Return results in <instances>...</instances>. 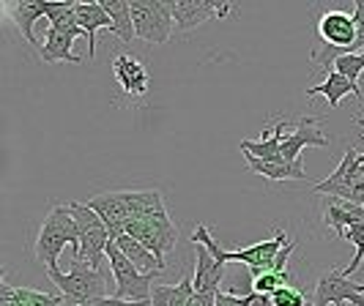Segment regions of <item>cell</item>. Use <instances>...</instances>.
<instances>
[{
	"label": "cell",
	"instance_id": "1",
	"mask_svg": "<svg viewBox=\"0 0 364 306\" xmlns=\"http://www.w3.org/2000/svg\"><path fill=\"white\" fill-rule=\"evenodd\" d=\"M192 241H195V244H203V246L214 254L219 263H225V266H228V263H244V266L250 268V273H252V279L260 276V273H272L274 257L291 244V241H288V235H285V230H277V235H274L272 241H260V244L247 246V249L225 252L217 241L208 235V227H205V224H198V227H195Z\"/></svg>",
	"mask_w": 364,
	"mask_h": 306
},
{
	"label": "cell",
	"instance_id": "2",
	"mask_svg": "<svg viewBox=\"0 0 364 306\" xmlns=\"http://www.w3.org/2000/svg\"><path fill=\"white\" fill-rule=\"evenodd\" d=\"M47 276L60 290L63 306H85L96 298H107V279L102 276V271L88 266L85 260H74L66 273L58 268H47Z\"/></svg>",
	"mask_w": 364,
	"mask_h": 306
},
{
	"label": "cell",
	"instance_id": "3",
	"mask_svg": "<svg viewBox=\"0 0 364 306\" xmlns=\"http://www.w3.org/2000/svg\"><path fill=\"white\" fill-rule=\"evenodd\" d=\"M72 249L77 257L80 249V235H77V222H74L69 205H55L50 217L44 219L36 238V257L47 268H58V257L63 249Z\"/></svg>",
	"mask_w": 364,
	"mask_h": 306
},
{
	"label": "cell",
	"instance_id": "4",
	"mask_svg": "<svg viewBox=\"0 0 364 306\" xmlns=\"http://www.w3.org/2000/svg\"><path fill=\"white\" fill-rule=\"evenodd\" d=\"M66 205H69L74 222H77V235H80V249H77L74 260H85L88 266L99 271L102 260L107 257V246L112 244L109 230L99 219V214L91 211L85 202H66Z\"/></svg>",
	"mask_w": 364,
	"mask_h": 306
},
{
	"label": "cell",
	"instance_id": "5",
	"mask_svg": "<svg viewBox=\"0 0 364 306\" xmlns=\"http://www.w3.org/2000/svg\"><path fill=\"white\" fill-rule=\"evenodd\" d=\"M107 260L109 271H112V279H115V298L121 301H151L154 295V279L159 273H140L137 266H132L127 254L115 246V241L107 246Z\"/></svg>",
	"mask_w": 364,
	"mask_h": 306
},
{
	"label": "cell",
	"instance_id": "6",
	"mask_svg": "<svg viewBox=\"0 0 364 306\" xmlns=\"http://www.w3.org/2000/svg\"><path fill=\"white\" fill-rule=\"evenodd\" d=\"M132 19H134V36L148 44H164L173 36L176 19H173V3H132Z\"/></svg>",
	"mask_w": 364,
	"mask_h": 306
},
{
	"label": "cell",
	"instance_id": "7",
	"mask_svg": "<svg viewBox=\"0 0 364 306\" xmlns=\"http://www.w3.org/2000/svg\"><path fill=\"white\" fill-rule=\"evenodd\" d=\"M127 235H132L134 241H140L148 252H154L156 257H159V263H164V254L170 252V249H176L178 227L173 224L170 214H162V217L129 222ZM164 266H167V263H164Z\"/></svg>",
	"mask_w": 364,
	"mask_h": 306
},
{
	"label": "cell",
	"instance_id": "8",
	"mask_svg": "<svg viewBox=\"0 0 364 306\" xmlns=\"http://www.w3.org/2000/svg\"><path fill=\"white\" fill-rule=\"evenodd\" d=\"M334 304H350V306H364V293L359 285H353L343 271L334 268L323 273L315 285V298L310 306H334Z\"/></svg>",
	"mask_w": 364,
	"mask_h": 306
},
{
	"label": "cell",
	"instance_id": "9",
	"mask_svg": "<svg viewBox=\"0 0 364 306\" xmlns=\"http://www.w3.org/2000/svg\"><path fill=\"white\" fill-rule=\"evenodd\" d=\"M318 121H321V118H315V115H304L293 131H285V134H282V148H279V153H282L285 162H291V164L301 162V151H304L307 145L326 148L328 137L318 129Z\"/></svg>",
	"mask_w": 364,
	"mask_h": 306
},
{
	"label": "cell",
	"instance_id": "10",
	"mask_svg": "<svg viewBox=\"0 0 364 306\" xmlns=\"http://www.w3.org/2000/svg\"><path fill=\"white\" fill-rule=\"evenodd\" d=\"M230 14V3H214V0H178L173 3V19L178 31H192L208 19H222Z\"/></svg>",
	"mask_w": 364,
	"mask_h": 306
},
{
	"label": "cell",
	"instance_id": "11",
	"mask_svg": "<svg viewBox=\"0 0 364 306\" xmlns=\"http://www.w3.org/2000/svg\"><path fill=\"white\" fill-rule=\"evenodd\" d=\"M112 74L127 96H146L148 93V69L140 58L132 53H118L112 58Z\"/></svg>",
	"mask_w": 364,
	"mask_h": 306
},
{
	"label": "cell",
	"instance_id": "12",
	"mask_svg": "<svg viewBox=\"0 0 364 306\" xmlns=\"http://www.w3.org/2000/svg\"><path fill=\"white\" fill-rule=\"evenodd\" d=\"M85 205L99 214V219L105 222V227L109 230V238H112V241H115L118 235L127 233L129 214H127L124 200H121V192H105V195H96V197H91Z\"/></svg>",
	"mask_w": 364,
	"mask_h": 306
},
{
	"label": "cell",
	"instance_id": "13",
	"mask_svg": "<svg viewBox=\"0 0 364 306\" xmlns=\"http://www.w3.org/2000/svg\"><path fill=\"white\" fill-rule=\"evenodd\" d=\"M121 200L127 205L129 222L167 214L162 192H156V189H121Z\"/></svg>",
	"mask_w": 364,
	"mask_h": 306
},
{
	"label": "cell",
	"instance_id": "14",
	"mask_svg": "<svg viewBox=\"0 0 364 306\" xmlns=\"http://www.w3.org/2000/svg\"><path fill=\"white\" fill-rule=\"evenodd\" d=\"M192 279H195V293H219V285L225 279V263H219L203 244H195V276Z\"/></svg>",
	"mask_w": 364,
	"mask_h": 306
},
{
	"label": "cell",
	"instance_id": "15",
	"mask_svg": "<svg viewBox=\"0 0 364 306\" xmlns=\"http://www.w3.org/2000/svg\"><path fill=\"white\" fill-rule=\"evenodd\" d=\"M288 131V121H277L274 129H263L260 140H241V151L247 156H255L260 162H285L279 148H282V134Z\"/></svg>",
	"mask_w": 364,
	"mask_h": 306
},
{
	"label": "cell",
	"instance_id": "16",
	"mask_svg": "<svg viewBox=\"0 0 364 306\" xmlns=\"http://www.w3.org/2000/svg\"><path fill=\"white\" fill-rule=\"evenodd\" d=\"M326 96L328 107L337 109V104L346 99V96H356V102H359V109H362V88H359V82H353V80H348V77H343L340 72H326V80L321 82V85H315V88H307V99H312V96Z\"/></svg>",
	"mask_w": 364,
	"mask_h": 306
},
{
	"label": "cell",
	"instance_id": "17",
	"mask_svg": "<svg viewBox=\"0 0 364 306\" xmlns=\"http://www.w3.org/2000/svg\"><path fill=\"white\" fill-rule=\"evenodd\" d=\"M74 17H77V25L85 31L88 36V58H96V31L99 28H109L112 31V19L105 11L102 0L99 3H74Z\"/></svg>",
	"mask_w": 364,
	"mask_h": 306
},
{
	"label": "cell",
	"instance_id": "18",
	"mask_svg": "<svg viewBox=\"0 0 364 306\" xmlns=\"http://www.w3.org/2000/svg\"><path fill=\"white\" fill-rule=\"evenodd\" d=\"M326 211H323V222L337 235H346L348 227L353 224H364V205L359 202H348V200L326 197Z\"/></svg>",
	"mask_w": 364,
	"mask_h": 306
},
{
	"label": "cell",
	"instance_id": "19",
	"mask_svg": "<svg viewBox=\"0 0 364 306\" xmlns=\"http://www.w3.org/2000/svg\"><path fill=\"white\" fill-rule=\"evenodd\" d=\"M74 41H77V36L60 33V31H55V28L47 25V36H44V44H41L38 55H41L44 63H77V66H80L82 58L74 55V50H72Z\"/></svg>",
	"mask_w": 364,
	"mask_h": 306
},
{
	"label": "cell",
	"instance_id": "20",
	"mask_svg": "<svg viewBox=\"0 0 364 306\" xmlns=\"http://www.w3.org/2000/svg\"><path fill=\"white\" fill-rule=\"evenodd\" d=\"M6 9H9L11 19L17 22L19 33L25 36V41H31L33 47H38V50H41V41H38L36 33H33V25H36L38 19L47 17V3H44V0H31V3H9Z\"/></svg>",
	"mask_w": 364,
	"mask_h": 306
},
{
	"label": "cell",
	"instance_id": "21",
	"mask_svg": "<svg viewBox=\"0 0 364 306\" xmlns=\"http://www.w3.org/2000/svg\"><path fill=\"white\" fill-rule=\"evenodd\" d=\"M115 246H118V249L132 260V266H137L140 273H162V271L167 268L164 263H159V257H156V254L148 252L140 241H134V238L127 235V233L115 238Z\"/></svg>",
	"mask_w": 364,
	"mask_h": 306
},
{
	"label": "cell",
	"instance_id": "22",
	"mask_svg": "<svg viewBox=\"0 0 364 306\" xmlns=\"http://www.w3.org/2000/svg\"><path fill=\"white\" fill-rule=\"evenodd\" d=\"M244 159H247V167L252 173L269 180H307V170L301 162H260L255 156H244Z\"/></svg>",
	"mask_w": 364,
	"mask_h": 306
},
{
	"label": "cell",
	"instance_id": "23",
	"mask_svg": "<svg viewBox=\"0 0 364 306\" xmlns=\"http://www.w3.org/2000/svg\"><path fill=\"white\" fill-rule=\"evenodd\" d=\"M195 295V279L183 276L178 285H156L151 295V306H189Z\"/></svg>",
	"mask_w": 364,
	"mask_h": 306
},
{
	"label": "cell",
	"instance_id": "24",
	"mask_svg": "<svg viewBox=\"0 0 364 306\" xmlns=\"http://www.w3.org/2000/svg\"><path fill=\"white\" fill-rule=\"evenodd\" d=\"M105 11L112 19V33L121 38L124 44H132L134 38V19H132V3L127 0H102Z\"/></svg>",
	"mask_w": 364,
	"mask_h": 306
},
{
	"label": "cell",
	"instance_id": "25",
	"mask_svg": "<svg viewBox=\"0 0 364 306\" xmlns=\"http://www.w3.org/2000/svg\"><path fill=\"white\" fill-rule=\"evenodd\" d=\"M291 273H260L252 279V293H260V295H274L279 288L291 285Z\"/></svg>",
	"mask_w": 364,
	"mask_h": 306
},
{
	"label": "cell",
	"instance_id": "26",
	"mask_svg": "<svg viewBox=\"0 0 364 306\" xmlns=\"http://www.w3.org/2000/svg\"><path fill=\"white\" fill-rule=\"evenodd\" d=\"M272 301L274 306H307V295H304V290L299 288L296 282H291V285L277 290L272 295Z\"/></svg>",
	"mask_w": 364,
	"mask_h": 306
},
{
	"label": "cell",
	"instance_id": "27",
	"mask_svg": "<svg viewBox=\"0 0 364 306\" xmlns=\"http://www.w3.org/2000/svg\"><path fill=\"white\" fill-rule=\"evenodd\" d=\"M334 72H340L343 77H348V80L359 82V77H362V72H364V53L362 55H343V58H337Z\"/></svg>",
	"mask_w": 364,
	"mask_h": 306
},
{
	"label": "cell",
	"instance_id": "28",
	"mask_svg": "<svg viewBox=\"0 0 364 306\" xmlns=\"http://www.w3.org/2000/svg\"><path fill=\"white\" fill-rule=\"evenodd\" d=\"M353 19H356V44H353V55L364 53V0L353 6Z\"/></svg>",
	"mask_w": 364,
	"mask_h": 306
},
{
	"label": "cell",
	"instance_id": "29",
	"mask_svg": "<svg viewBox=\"0 0 364 306\" xmlns=\"http://www.w3.org/2000/svg\"><path fill=\"white\" fill-rule=\"evenodd\" d=\"M217 306H252V293H250V295H233V293H217Z\"/></svg>",
	"mask_w": 364,
	"mask_h": 306
},
{
	"label": "cell",
	"instance_id": "30",
	"mask_svg": "<svg viewBox=\"0 0 364 306\" xmlns=\"http://www.w3.org/2000/svg\"><path fill=\"white\" fill-rule=\"evenodd\" d=\"M85 306H151V301H121V298H115V295H107V298L88 301Z\"/></svg>",
	"mask_w": 364,
	"mask_h": 306
},
{
	"label": "cell",
	"instance_id": "31",
	"mask_svg": "<svg viewBox=\"0 0 364 306\" xmlns=\"http://www.w3.org/2000/svg\"><path fill=\"white\" fill-rule=\"evenodd\" d=\"M252 306H274L272 295H260V293H252Z\"/></svg>",
	"mask_w": 364,
	"mask_h": 306
},
{
	"label": "cell",
	"instance_id": "32",
	"mask_svg": "<svg viewBox=\"0 0 364 306\" xmlns=\"http://www.w3.org/2000/svg\"><path fill=\"white\" fill-rule=\"evenodd\" d=\"M356 124H359V126L364 129V121H362V118H359V115H356ZM362 167H364V153H362Z\"/></svg>",
	"mask_w": 364,
	"mask_h": 306
},
{
	"label": "cell",
	"instance_id": "33",
	"mask_svg": "<svg viewBox=\"0 0 364 306\" xmlns=\"http://www.w3.org/2000/svg\"><path fill=\"white\" fill-rule=\"evenodd\" d=\"M334 306H350V304H334Z\"/></svg>",
	"mask_w": 364,
	"mask_h": 306
},
{
	"label": "cell",
	"instance_id": "34",
	"mask_svg": "<svg viewBox=\"0 0 364 306\" xmlns=\"http://www.w3.org/2000/svg\"><path fill=\"white\" fill-rule=\"evenodd\" d=\"M359 288H362V293H364V285H359Z\"/></svg>",
	"mask_w": 364,
	"mask_h": 306
}]
</instances>
